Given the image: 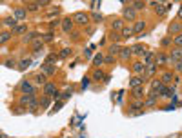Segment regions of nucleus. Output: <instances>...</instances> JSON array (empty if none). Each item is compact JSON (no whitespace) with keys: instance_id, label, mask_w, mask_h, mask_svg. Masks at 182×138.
I'll use <instances>...</instances> for the list:
<instances>
[{"instance_id":"obj_25","label":"nucleus","mask_w":182,"mask_h":138,"mask_svg":"<svg viewBox=\"0 0 182 138\" xmlns=\"http://www.w3.org/2000/svg\"><path fill=\"white\" fill-rule=\"evenodd\" d=\"M155 71H157V64H148V66H146V69H144L146 76H151V75H155Z\"/></svg>"},{"instance_id":"obj_3","label":"nucleus","mask_w":182,"mask_h":138,"mask_svg":"<svg viewBox=\"0 0 182 138\" xmlns=\"http://www.w3.org/2000/svg\"><path fill=\"white\" fill-rule=\"evenodd\" d=\"M71 20H73V24L77 22V24H80V25H86V24L89 22V15H86V13H75V15L71 16Z\"/></svg>"},{"instance_id":"obj_27","label":"nucleus","mask_w":182,"mask_h":138,"mask_svg":"<svg viewBox=\"0 0 182 138\" xmlns=\"http://www.w3.org/2000/svg\"><path fill=\"white\" fill-rule=\"evenodd\" d=\"M171 80H173V73H164L162 75V78H160V82L166 86V84H171Z\"/></svg>"},{"instance_id":"obj_5","label":"nucleus","mask_w":182,"mask_h":138,"mask_svg":"<svg viewBox=\"0 0 182 138\" xmlns=\"http://www.w3.org/2000/svg\"><path fill=\"white\" fill-rule=\"evenodd\" d=\"M180 56H182V49H180V47H175V49L170 53V56H168V62H171V64H177V62H180Z\"/></svg>"},{"instance_id":"obj_22","label":"nucleus","mask_w":182,"mask_h":138,"mask_svg":"<svg viewBox=\"0 0 182 138\" xmlns=\"http://www.w3.org/2000/svg\"><path fill=\"white\" fill-rule=\"evenodd\" d=\"M135 33H133V27L129 25V27H122V31H120V36H124V38H129V36H133Z\"/></svg>"},{"instance_id":"obj_18","label":"nucleus","mask_w":182,"mask_h":138,"mask_svg":"<svg viewBox=\"0 0 182 138\" xmlns=\"http://www.w3.org/2000/svg\"><path fill=\"white\" fill-rule=\"evenodd\" d=\"M170 35H180V22H173L170 25Z\"/></svg>"},{"instance_id":"obj_47","label":"nucleus","mask_w":182,"mask_h":138,"mask_svg":"<svg viewBox=\"0 0 182 138\" xmlns=\"http://www.w3.org/2000/svg\"><path fill=\"white\" fill-rule=\"evenodd\" d=\"M109 38H111L113 42H117V40L120 38V35H117V33H111V35H109Z\"/></svg>"},{"instance_id":"obj_54","label":"nucleus","mask_w":182,"mask_h":138,"mask_svg":"<svg viewBox=\"0 0 182 138\" xmlns=\"http://www.w3.org/2000/svg\"><path fill=\"white\" fill-rule=\"evenodd\" d=\"M0 25H2V20H0Z\"/></svg>"},{"instance_id":"obj_26","label":"nucleus","mask_w":182,"mask_h":138,"mask_svg":"<svg viewBox=\"0 0 182 138\" xmlns=\"http://www.w3.org/2000/svg\"><path fill=\"white\" fill-rule=\"evenodd\" d=\"M33 82H35V84H40V86H44V84H46V75H42V73L35 75V76H33Z\"/></svg>"},{"instance_id":"obj_50","label":"nucleus","mask_w":182,"mask_h":138,"mask_svg":"<svg viewBox=\"0 0 182 138\" xmlns=\"http://www.w3.org/2000/svg\"><path fill=\"white\" fill-rule=\"evenodd\" d=\"M71 93H73V89H71V87H69V89H66V91H64V98L71 96Z\"/></svg>"},{"instance_id":"obj_52","label":"nucleus","mask_w":182,"mask_h":138,"mask_svg":"<svg viewBox=\"0 0 182 138\" xmlns=\"http://www.w3.org/2000/svg\"><path fill=\"white\" fill-rule=\"evenodd\" d=\"M88 84H89V80H82V89H86V87H88Z\"/></svg>"},{"instance_id":"obj_33","label":"nucleus","mask_w":182,"mask_h":138,"mask_svg":"<svg viewBox=\"0 0 182 138\" xmlns=\"http://www.w3.org/2000/svg\"><path fill=\"white\" fill-rule=\"evenodd\" d=\"M58 60V55H55V53H51V55H47V58H46V64H49V66H53V62H57Z\"/></svg>"},{"instance_id":"obj_30","label":"nucleus","mask_w":182,"mask_h":138,"mask_svg":"<svg viewBox=\"0 0 182 138\" xmlns=\"http://www.w3.org/2000/svg\"><path fill=\"white\" fill-rule=\"evenodd\" d=\"M13 36V33H9V31H4V33H0V44H5L9 38Z\"/></svg>"},{"instance_id":"obj_4","label":"nucleus","mask_w":182,"mask_h":138,"mask_svg":"<svg viewBox=\"0 0 182 138\" xmlns=\"http://www.w3.org/2000/svg\"><path fill=\"white\" fill-rule=\"evenodd\" d=\"M20 89H22V93H24V95L35 96V87H33V84H31L29 80H24V82L20 84Z\"/></svg>"},{"instance_id":"obj_12","label":"nucleus","mask_w":182,"mask_h":138,"mask_svg":"<svg viewBox=\"0 0 182 138\" xmlns=\"http://www.w3.org/2000/svg\"><path fill=\"white\" fill-rule=\"evenodd\" d=\"M131 69H133V73H137V75L140 76V75L144 73V69H146V66H144L142 62H135V64L131 66Z\"/></svg>"},{"instance_id":"obj_17","label":"nucleus","mask_w":182,"mask_h":138,"mask_svg":"<svg viewBox=\"0 0 182 138\" xmlns=\"http://www.w3.org/2000/svg\"><path fill=\"white\" fill-rule=\"evenodd\" d=\"M33 51H35V55H40V53L44 51V44H42V40H35V42H33Z\"/></svg>"},{"instance_id":"obj_10","label":"nucleus","mask_w":182,"mask_h":138,"mask_svg":"<svg viewBox=\"0 0 182 138\" xmlns=\"http://www.w3.org/2000/svg\"><path fill=\"white\" fill-rule=\"evenodd\" d=\"M144 80H146L144 76H139V75H137V76H133V78L129 80V86H131L133 89H135V87H140V86L144 84Z\"/></svg>"},{"instance_id":"obj_21","label":"nucleus","mask_w":182,"mask_h":138,"mask_svg":"<svg viewBox=\"0 0 182 138\" xmlns=\"http://www.w3.org/2000/svg\"><path fill=\"white\" fill-rule=\"evenodd\" d=\"M144 95H146V91H144V87H142V86H140V87H135V89H133V96H135L137 100L144 98Z\"/></svg>"},{"instance_id":"obj_42","label":"nucleus","mask_w":182,"mask_h":138,"mask_svg":"<svg viewBox=\"0 0 182 138\" xmlns=\"http://www.w3.org/2000/svg\"><path fill=\"white\" fill-rule=\"evenodd\" d=\"M69 55H71V49H67V47H66V49H62V51H60V55H58V56H60V58H66V56H69Z\"/></svg>"},{"instance_id":"obj_46","label":"nucleus","mask_w":182,"mask_h":138,"mask_svg":"<svg viewBox=\"0 0 182 138\" xmlns=\"http://www.w3.org/2000/svg\"><path fill=\"white\" fill-rule=\"evenodd\" d=\"M89 7H91L93 11H97V9L100 7V2H91V4H89Z\"/></svg>"},{"instance_id":"obj_49","label":"nucleus","mask_w":182,"mask_h":138,"mask_svg":"<svg viewBox=\"0 0 182 138\" xmlns=\"http://www.w3.org/2000/svg\"><path fill=\"white\" fill-rule=\"evenodd\" d=\"M93 18H95V22H102V15H98V13H95Z\"/></svg>"},{"instance_id":"obj_20","label":"nucleus","mask_w":182,"mask_h":138,"mask_svg":"<svg viewBox=\"0 0 182 138\" xmlns=\"http://www.w3.org/2000/svg\"><path fill=\"white\" fill-rule=\"evenodd\" d=\"M162 87H164V84H162L160 80H153V82H151V91L160 93V91H162Z\"/></svg>"},{"instance_id":"obj_11","label":"nucleus","mask_w":182,"mask_h":138,"mask_svg":"<svg viewBox=\"0 0 182 138\" xmlns=\"http://www.w3.org/2000/svg\"><path fill=\"white\" fill-rule=\"evenodd\" d=\"M60 25H62L64 33H69V31L73 29V20H71V18H64V20L60 22Z\"/></svg>"},{"instance_id":"obj_14","label":"nucleus","mask_w":182,"mask_h":138,"mask_svg":"<svg viewBox=\"0 0 182 138\" xmlns=\"http://www.w3.org/2000/svg\"><path fill=\"white\" fill-rule=\"evenodd\" d=\"M26 13H27V9H22V7H18V9H15V20L18 22V20H24L26 18Z\"/></svg>"},{"instance_id":"obj_32","label":"nucleus","mask_w":182,"mask_h":138,"mask_svg":"<svg viewBox=\"0 0 182 138\" xmlns=\"http://www.w3.org/2000/svg\"><path fill=\"white\" fill-rule=\"evenodd\" d=\"M131 7H133L135 11H139V9H144V7H146V2H140V0H137V2H133V4H131Z\"/></svg>"},{"instance_id":"obj_34","label":"nucleus","mask_w":182,"mask_h":138,"mask_svg":"<svg viewBox=\"0 0 182 138\" xmlns=\"http://www.w3.org/2000/svg\"><path fill=\"white\" fill-rule=\"evenodd\" d=\"M93 64H95V66H102V64H104V56H102L100 53L95 55V56H93Z\"/></svg>"},{"instance_id":"obj_7","label":"nucleus","mask_w":182,"mask_h":138,"mask_svg":"<svg viewBox=\"0 0 182 138\" xmlns=\"http://www.w3.org/2000/svg\"><path fill=\"white\" fill-rule=\"evenodd\" d=\"M124 18L126 20H137V11L131 7V5H128V7H124Z\"/></svg>"},{"instance_id":"obj_40","label":"nucleus","mask_w":182,"mask_h":138,"mask_svg":"<svg viewBox=\"0 0 182 138\" xmlns=\"http://www.w3.org/2000/svg\"><path fill=\"white\" fill-rule=\"evenodd\" d=\"M49 104H51V100H49V96H42V98H40V106H42V107H47Z\"/></svg>"},{"instance_id":"obj_44","label":"nucleus","mask_w":182,"mask_h":138,"mask_svg":"<svg viewBox=\"0 0 182 138\" xmlns=\"http://www.w3.org/2000/svg\"><path fill=\"white\" fill-rule=\"evenodd\" d=\"M173 42H175V45H177V47H180L182 36H180V35H175V38H173Z\"/></svg>"},{"instance_id":"obj_53","label":"nucleus","mask_w":182,"mask_h":138,"mask_svg":"<svg viewBox=\"0 0 182 138\" xmlns=\"http://www.w3.org/2000/svg\"><path fill=\"white\" fill-rule=\"evenodd\" d=\"M60 107H62V102H57V104H55V111H58Z\"/></svg>"},{"instance_id":"obj_6","label":"nucleus","mask_w":182,"mask_h":138,"mask_svg":"<svg viewBox=\"0 0 182 138\" xmlns=\"http://www.w3.org/2000/svg\"><path fill=\"white\" fill-rule=\"evenodd\" d=\"M157 100H159V95H157L155 91H149V96L146 98V102H142V106H144V107H151V106L157 104Z\"/></svg>"},{"instance_id":"obj_2","label":"nucleus","mask_w":182,"mask_h":138,"mask_svg":"<svg viewBox=\"0 0 182 138\" xmlns=\"http://www.w3.org/2000/svg\"><path fill=\"white\" fill-rule=\"evenodd\" d=\"M20 104L29 106V109H31V111H35V109H36V106H38V102L35 100V96H29V95H22V96H20Z\"/></svg>"},{"instance_id":"obj_38","label":"nucleus","mask_w":182,"mask_h":138,"mask_svg":"<svg viewBox=\"0 0 182 138\" xmlns=\"http://www.w3.org/2000/svg\"><path fill=\"white\" fill-rule=\"evenodd\" d=\"M109 53H111V56H113V55H118V53H120V45H118V44H113V45L109 47Z\"/></svg>"},{"instance_id":"obj_15","label":"nucleus","mask_w":182,"mask_h":138,"mask_svg":"<svg viewBox=\"0 0 182 138\" xmlns=\"http://www.w3.org/2000/svg\"><path fill=\"white\" fill-rule=\"evenodd\" d=\"M146 29V22L144 20H137L135 25H133V33H142Z\"/></svg>"},{"instance_id":"obj_31","label":"nucleus","mask_w":182,"mask_h":138,"mask_svg":"<svg viewBox=\"0 0 182 138\" xmlns=\"http://www.w3.org/2000/svg\"><path fill=\"white\" fill-rule=\"evenodd\" d=\"M40 38L44 40V42H53V31H47V33H44V35H40Z\"/></svg>"},{"instance_id":"obj_13","label":"nucleus","mask_w":182,"mask_h":138,"mask_svg":"<svg viewBox=\"0 0 182 138\" xmlns=\"http://www.w3.org/2000/svg\"><path fill=\"white\" fill-rule=\"evenodd\" d=\"M151 5H155V13H157V15H160V16H164V15H166L164 4H160V2H151Z\"/></svg>"},{"instance_id":"obj_9","label":"nucleus","mask_w":182,"mask_h":138,"mask_svg":"<svg viewBox=\"0 0 182 138\" xmlns=\"http://www.w3.org/2000/svg\"><path fill=\"white\" fill-rule=\"evenodd\" d=\"M38 38H40V33H38V31H31V33H27V35L24 36V42H26V44H29V42L38 40Z\"/></svg>"},{"instance_id":"obj_39","label":"nucleus","mask_w":182,"mask_h":138,"mask_svg":"<svg viewBox=\"0 0 182 138\" xmlns=\"http://www.w3.org/2000/svg\"><path fill=\"white\" fill-rule=\"evenodd\" d=\"M166 62H168V56H166V55H162V53H159V55H157V62H155V64H166Z\"/></svg>"},{"instance_id":"obj_8","label":"nucleus","mask_w":182,"mask_h":138,"mask_svg":"<svg viewBox=\"0 0 182 138\" xmlns=\"http://www.w3.org/2000/svg\"><path fill=\"white\" fill-rule=\"evenodd\" d=\"M173 95H175V87H173V86H170V87H166V86H164L159 96H162V98H171Z\"/></svg>"},{"instance_id":"obj_51","label":"nucleus","mask_w":182,"mask_h":138,"mask_svg":"<svg viewBox=\"0 0 182 138\" xmlns=\"http://www.w3.org/2000/svg\"><path fill=\"white\" fill-rule=\"evenodd\" d=\"M175 69L180 71V69H182V62H177V64H175Z\"/></svg>"},{"instance_id":"obj_35","label":"nucleus","mask_w":182,"mask_h":138,"mask_svg":"<svg viewBox=\"0 0 182 138\" xmlns=\"http://www.w3.org/2000/svg\"><path fill=\"white\" fill-rule=\"evenodd\" d=\"M104 76H106V73L100 71V69H97V71L93 73V80H104Z\"/></svg>"},{"instance_id":"obj_29","label":"nucleus","mask_w":182,"mask_h":138,"mask_svg":"<svg viewBox=\"0 0 182 138\" xmlns=\"http://www.w3.org/2000/svg\"><path fill=\"white\" fill-rule=\"evenodd\" d=\"M122 27H124V20H120V18H118V20H115V22H113V25H111L113 33H115L117 29H120V31H122Z\"/></svg>"},{"instance_id":"obj_1","label":"nucleus","mask_w":182,"mask_h":138,"mask_svg":"<svg viewBox=\"0 0 182 138\" xmlns=\"http://www.w3.org/2000/svg\"><path fill=\"white\" fill-rule=\"evenodd\" d=\"M44 95H46V96H51V98H58V96H60V93L57 91V86L51 84V82H46V84H44Z\"/></svg>"},{"instance_id":"obj_24","label":"nucleus","mask_w":182,"mask_h":138,"mask_svg":"<svg viewBox=\"0 0 182 138\" xmlns=\"http://www.w3.org/2000/svg\"><path fill=\"white\" fill-rule=\"evenodd\" d=\"M29 66H31V58H24V60H20V62H18V66H16V67H18L20 71H24V69H27Z\"/></svg>"},{"instance_id":"obj_41","label":"nucleus","mask_w":182,"mask_h":138,"mask_svg":"<svg viewBox=\"0 0 182 138\" xmlns=\"http://www.w3.org/2000/svg\"><path fill=\"white\" fill-rule=\"evenodd\" d=\"M18 33H26V25H16L13 29V35H18Z\"/></svg>"},{"instance_id":"obj_45","label":"nucleus","mask_w":182,"mask_h":138,"mask_svg":"<svg viewBox=\"0 0 182 138\" xmlns=\"http://www.w3.org/2000/svg\"><path fill=\"white\" fill-rule=\"evenodd\" d=\"M5 66L11 67V69H15V67H16V62H15V60H5Z\"/></svg>"},{"instance_id":"obj_28","label":"nucleus","mask_w":182,"mask_h":138,"mask_svg":"<svg viewBox=\"0 0 182 138\" xmlns=\"http://www.w3.org/2000/svg\"><path fill=\"white\" fill-rule=\"evenodd\" d=\"M2 24H4V25H7V27H13V29L16 27V20H15L13 16H9V18H5V20H4Z\"/></svg>"},{"instance_id":"obj_48","label":"nucleus","mask_w":182,"mask_h":138,"mask_svg":"<svg viewBox=\"0 0 182 138\" xmlns=\"http://www.w3.org/2000/svg\"><path fill=\"white\" fill-rule=\"evenodd\" d=\"M171 44V36H166L164 40H162V45H170Z\"/></svg>"},{"instance_id":"obj_43","label":"nucleus","mask_w":182,"mask_h":138,"mask_svg":"<svg viewBox=\"0 0 182 138\" xmlns=\"http://www.w3.org/2000/svg\"><path fill=\"white\" fill-rule=\"evenodd\" d=\"M60 22H62V20H51V22H49V27H51V29H55V27H58V25H60Z\"/></svg>"},{"instance_id":"obj_16","label":"nucleus","mask_w":182,"mask_h":138,"mask_svg":"<svg viewBox=\"0 0 182 138\" xmlns=\"http://www.w3.org/2000/svg\"><path fill=\"white\" fill-rule=\"evenodd\" d=\"M42 75H46V76H49V75H55V66L42 64Z\"/></svg>"},{"instance_id":"obj_37","label":"nucleus","mask_w":182,"mask_h":138,"mask_svg":"<svg viewBox=\"0 0 182 138\" xmlns=\"http://www.w3.org/2000/svg\"><path fill=\"white\" fill-rule=\"evenodd\" d=\"M153 56H155L153 53H144V62H142V64H144V66H148V64H151V60H153Z\"/></svg>"},{"instance_id":"obj_19","label":"nucleus","mask_w":182,"mask_h":138,"mask_svg":"<svg viewBox=\"0 0 182 138\" xmlns=\"http://www.w3.org/2000/svg\"><path fill=\"white\" fill-rule=\"evenodd\" d=\"M118 55H120L122 60H128V58L131 56V47H120V53H118Z\"/></svg>"},{"instance_id":"obj_36","label":"nucleus","mask_w":182,"mask_h":138,"mask_svg":"<svg viewBox=\"0 0 182 138\" xmlns=\"http://www.w3.org/2000/svg\"><path fill=\"white\" fill-rule=\"evenodd\" d=\"M27 9H29V11H38V9H40V4H38V2H27Z\"/></svg>"},{"instance_id":"obj_23","label":"nucleus","mask_w":182,"mask_h":138,"mask_svg":"<svg viewBox=\"0 0 182 138\" xmlns=\"http://www.w3.org/2000/svg\"><path fill=\"white\" fill-rule=\"evenodd\" d=\"M133 53H135V55H144V53H146V47L140 45V44H137V45L131 47V55H133Z\"/></svg>"}]
</instances>
